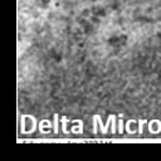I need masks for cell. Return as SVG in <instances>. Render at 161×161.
<instances>
[{"mask_svg":"<svg viewBox=\"0 0 161 161\" xmlns=\"http://www.w3.org/2000/svg\"><path fill=\"white\" fill-rule=\"evenodd\" d=\"M143 123H145V121H143V120H140V122H139V133L140 135H141L143 131Z\"/></svg>","mask_w":161,"mask_h":161,"instance_id":"277c9868","label":"cell"},{"mask_svg":"<svg viewBox=\"0 0 161 161\" xmlns=\"http://www.w3.org/2000/svg\"><path fill=\"white\" fill-rule=\"evenodd\" d=\"M58 131H59V128H58V115L56 113L54 115V132L58 133Z\"/></svg>","mask_w":161,"mask_h":161,"instance_id":"3957f363","label":"cell"},{"mask_svg":"<svg viewBox=\"0 0 161 161\" xmlns=\"http://www.w3.org/2000/svg\"><path fill=\"white\" fill-rule=\"evenodd\" d=\"M111 117H112V121H111V123H112V128H111V130H112V133H115V132H116V126H115V118H116V117H115L113 115H111Z\"/></svg>","mask_w":161,"mask_h":161,"instance_id":"5b68a950","label":"cell"},{"mask_svg":"<svg viewBox=\"0 0 161 161\" xmlns=\"http://www.w3.org/2000/svg\"><path fill=\"white\" fill-rule=\"evenodd\" d=\"M62 122H63V127H62V130H63V132L66 133V135H68V133H69V131L67 130V117L62 118Z\"/></svg>","mask_w":161,"mask_h":161,"instance_id":"7a4b0ae2","label":"cell"},{"mask_svg":"<svg viewBox=\"0 0 161 161\" xmlns=\"http://www.w3.org/2000/svg\"><path fill=\"white\" fill-rule=\"evenodd\" d=\"M112 121V117L109 116L108 117V121H107V125L106 126H103L102 125V121H101V117L98 116V122H100V131H102V133H107V131H108V126H109V122Z\"/></svg>","mask_w":161,"mask_h":161,"instance_id":"6da1fadb","label":"cell"},{"mask_svg":"<svg viewBox=\"0 0 161 161\" xmlns=\"http://www.w3.org/2000/svg\"><path fill=\"white\" fill-rule=\"evenodd\" d=\"M131 122H132V121H128V122H127V126H126V130H127L128 133H132V131L130 130V123H131Z\"/></svg>","mask_w":161,"mask_h":161,"instance_id":"52a82bcc","label":"cell"},{"mask_svg":"<svg viewBox=\"0 0 161 161\" xmlns=\"http://www.w3.org/2000/svg\"><path fill=\"white\" fill-rule=\"evenodd\" d=\"M118 130H120V133L123 132V121L122 120H120L118 121Z\"/></svg>","mask_w":161,"mask_h":161,"instance_id":"8992f818","label":"cell"}]
</instances>
